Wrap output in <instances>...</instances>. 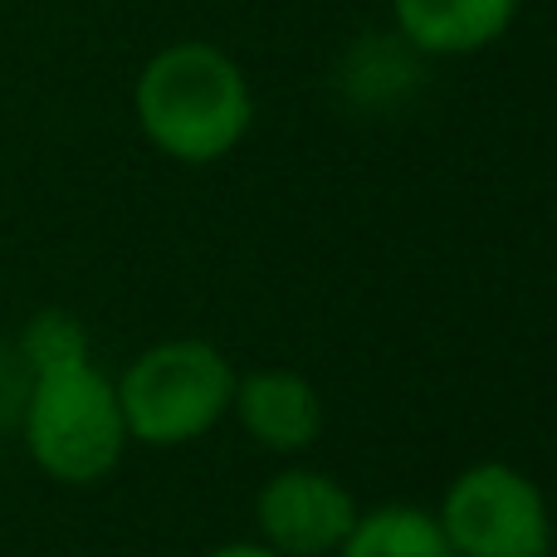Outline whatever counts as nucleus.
<instances>
[{
	"label": "nucleus",
	"instance_id": "4",
	"mask_svg": "<svg viewBox=\"0 0 557 557\" xmlns=\"http://www.w3.org/2000/svg\"><path fill=\"white\" fill-rule=\"evenodd\" d=\"M441 529L455 557H548L553 509L523 470L480 460L450 480L441 499Z\"/></svg>",
	"mask_w": 557,
	"mask_h": 557
},
{
	"label": "nucleus",
	"instance_id": "3",
	"mask_svg": "<svg viewBox=\"0 0 557 557\" xmlns=\"http://www.w3.org/2000/svg\"><path fill=\"white\" fill-rule=\"evenodd\" d=\"M25 450L54 484H98L127 450V421L117 386L94 362L29 376L20 406Z\"/></svg>",
	"mask_w": 557,
	"mask_h": 557
},
{
	"label": "nucleus",
	"instance_id": "2",
	"mask_svg": "<svg viewBox=\"0 0 557 557\" xmlns=\"http://www.w3.org/2000/svg\"><path fill=\"white\" fill-rule=\"evenodd\" d=\"M113 386L127 421V441L172 450V445L211 435L231 416L235 367L206 337H166L143 357H133Z\"/></svg>",
	"mask_w": 557,
	"mask_h": 557
},
{
	"label": "nucleus",
	"instance_id": "9",
	"mask_svg": "<svg viewBox=\"0 0 557 557\" xmlns=\"http://www.w3.org/2000/svg\"><path fill=\"white\" fill-rule=\"evenodd\" d=\"M20 362L29 367V376L94 362L84 323H78L74 313H64V308H45V313H35L25 323V333H20Z\"/></svg>",
	"mask_w": 557,
	"mask_h": 557
},
{
	"label": "nucleus",
	"instance_id": "5",
	"mask_svg": "<svg viewBox=\"0 0 557 557\" xmlns=\"http://www.w3.org/2000/svg\"><path fill=\"white\" fill-rule=\"evenodd\" d=\"M357 499L347 484H337L323 470H278L264 480L255 499V523H260L264 548L278 557H333L357 523Z\"/></svg>",
	"mask_w": 557,
	"mask_h": 557
},
{
	"label": "nucleus",
	"instance_id": "7",
	"mask_svg": "<svg viewBox=\"0 0 557 557\" xmlns=\"http://www.w3.org/2000/svg\"><path fill=\"white\" fill-rule=\"evenodd\" d=\"M523 0H392L396 29L425 54H480L509 35Z\"/></svg>",
	"mask_w": 557,
	"mask_h": 557
},
{
	"label": "nucleus",
	"instance_id": "10",
	"mask_svg": "<svg viewBox=\"0 0 557 557\" xmlns=\"http://www.w3.org/2000/svg\"><path fill=\"white\" fill-rule=\"evenodd\" d=\"M206 557H278L274 548H264V543H225V548L206 553Z\"/></svg>",
	"mask_w": 557,
	"mask_h": 557
},
{
	"label": "nucleus",
	"instance_id": "1",
	"mask_svg": "<svg viewBox=\"0 0 557 557\" xmlns=\"http://www.w3.org/2000/svg\"><path fill=\"white\" fill-rule=\"evenodd\" d=\"M143 137L182 166H211L245 143L255 123V94L245 69L206 39L157 49L133 88Z\"/></svg>",
	"mask_w": 557,
	"mask_h": 557
},
{
	"label": "nucleus",
	"instance_id": "8",
	"mask_svg": "<svg viewBox=\"0 0 557 557\" xmlns=\"http://www.w3.org/2000/svg\"><path fill=\"white\" fill-rule=\"evenodd\" d=\"M337 557H455V548L435 513L416 504H382L357 513Z\"/></svg>",
	"mask_w": 557,
	"mask_h": 557
},
{
	"label": "nucleus",
	"instance_id": "6",
	"mask_svg": "<svg viewBox=\"0 0 557 557\" xmlns=\"http://www.w3.org/2000/svg\"><path fill=\"white\" fill-rule=\"evenodd\" d=\"M231 416L245 425L255 445L274 455H304L323 435V396L313 382L288 367H264V372L235 376Z\"/></svg>",
	"mask_w": 557,
	"mask_h": 557
}]
</instances>
